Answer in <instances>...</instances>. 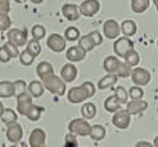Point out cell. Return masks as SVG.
I'll return each mask as SVG.
<instances>
[{
	"label": "cell",
	"instance_id": "cell-26",
	"mask_svg": "<svg viewBox=\"0 0 158 147\" xmlns=\"http://www.w3.org/2000/svg\"><path fill=\"white\" fill-rule=\"evenodd\" d=\"M120 107H121V103L117 101V98L114 96H110L108 97L106 101H104V108L108 111V112H112L114 114L116 111L120 110Z\"/></svg>",
	"mask_w": 158,
	"mask_h": 147
},
{
	"label": "cell",
	"instance_id": "cell-39",
	"mask_svg": "<svg viewBox=\"0 0 158 147\" xmlns=\"http://www.w3.org/2000/svg\"><path fill=\"white\" fill-rule=\"evenodd\" d=\"M12 26V19L8 14H0V31H5Z\"/></svg>",
	"mask_w": 158,
	"mask_h": 147
},
{
	"label": "cell",
	"instance_id": "cell-48",
	"mask_svg": "<svg viewBox=\"0 0 158 147\" xmlns=\"http://www.w3.org/2000/svg\"><path fill=\"white\" fill-rule=\"evenodd\" d=\"M3 112H4V106H3V103H2V102H0V118H2Z\"/></svg>",
	"mask_w": 158,
	"mask_h": 147
},
{
	"label": "cell",
	"instance_id": "cell-43",
	"mask_svg": "<svg viewBox=\"0 0 158 147\" xmlns=\"http://www.w3.org/2000/svg\"><path fill=\"white\" fill-rule=\"evenodd\" d=\"M10 12L9 0H0V14H8Z\"/></svg>",
	"mask_w": 158,
	"mask_h": 147
},
{
	"label": "cell",
	"instance_id": "cell-6",
	"mask_svg": "<svg viewBox=\"0 0 158 147\" xmlns=\"http://www.w3.org/2000/svg\"><path fill=\"white\" fill-rule=\"evenodd\" d=\"M113 49H114V53L117 54V57H125L130 50L134 49V43L130 40V37H118L117 40L114 41V45H113Z\"/></svg>",
	"mask_w": 158,
	"mask_h": 147
},
{
	"label": "cell",
	"instance_id": "cell-5",
	"mask_svg": "<svg viewBox=\"0 0 158 147\" xmlns=\"http://www.w3.org/2000/svg\"><path fill=\"white\" fill-rule=\"evenodd\" d=\"M34 103H32V96L28 92H23L19 96H17V111L18 114L27 116V114L30 112V110L32 108Z\"/></svg>",
	"mask_w": 158,
	"mask_h": 147
},
{
	"label": "cell",
	"instance_id": "cell-40",
	"mask_svg": "<svg viewBox=\"0 0 158 147\" xmlns=\"http://www.w3.org/2000/svg\"><path fill=\"white\" fill-rule=\"evenodd\" d=\"M26 83L23 81V80H17V81H14V96L17 97L19 96L21 93L23 92H26Z\"/></svg>",
	"mask_w": 158,
	"mask_h": 147
},
{
	"label": "cell",
	"instance_id": "cell-1",
	"mask_svg": "<svg viewBox=\"0 0 158 147\" xmlns=\"http://www.w3.org/2000/svg\"><path fill=\"white\" fill-rule=\"evenodd\" d=\"M94 93H95V85L91 81H85L80 87L71 88L67 93V98L71 103H80L93 97Z\"/></svg>",
	"mask_w": 158,
	"mask_h": 147
},
{
	"label": "cell",
	"instance_id": "cell-7",
	"mask_svg": "<svg viewBox=\"0 0 158 147\" xmlns=\"http://www.w3.org/2000/svg\"><path fill=\"white\" fill-rule=\"evenodd\" d=\"M131 79L132 83L138 85V87H144V85L149 84L151 81V72L145 68H141V67H136L131 71Z\"/></svg>",
	"mask_w": 158,
	"mask_h": 147
},
{
	"label": "cell",
	"instance_id": "cell-35",
	"mask_svg": "<svg viewBox=\"0 0 158 147\" xmlns=\"http://www.w3.org/2000/svg\"><path fill=\"white\" fill-rule=\"evenodd\" d=\"M113 96L117 98L118 102L122 105V103H126V102H127L129 93L126 92V89H125L123 87H117V89L114 90V94H113Z\"/></svg>",
	"mask_w": 158,
	"mask_h": 147
},
{
	"label": "cell",
	"instance_id": "cell-52",
	"mask_svg": "<svg viewBox=\"0 0 158 147\" xmlns=\"http://www.w3.org/2000/svg\"><path fill=\"white\" fill-rule=\"evenodd\" d=\"M157 45H158V41H157Z\"/></svg>",
	"mask_w": 158,
	"mask_h": 147
},
{
	"label": "cell",
	"instance_id": "cell-19",
	"mask_svg": "<svg viewBox=\"0 0 158 147\" xmlns=\"http://www.w3.org/2000/svg\"><path fill=\"white\" fill-rule=\"evenodd\" d=\"M14 96V83L12 81H0V97L10 98Z\"/></svg>",
	"mask_w": 158,
	"mask_h": 147
},
{
	"label": "cell",
	"instance_id": "cell-46",
	"mask_svg": "<svg viewBox=\"0 0 158 147\" xmlns=\"http://www.w3.org/2000/svg\"><path fill=\"white\" fill-rule=\"evenodd\" d=\"M9 147H28V146H27V143H25V142H18V143H14V145L9 146Z\"/></svg>",
	"mask_w": 158,
	"mask_h": 147
},
{
	"label": "cell",
	"instance_id": "cell-9",
	"mask_svg": "<svg viewBox=\"0 0 158 147\" xmlns=\"http://www.w3.org/2000/svg\"><path fill=\"white\" fill-rule=\"evenodd\" d=\"M66 39L59 34H52L48 40H46V45L49 46V49L55 52V53H60L66 49Z\"/></svg>",
	"mask_w": 158,
	"mask_h": 147
},
{
	"label": "cell",
	"instance_id": "cell-28",
	"mask_svg": "<svg viewBox=\"0 0 158 147\" xmlns=\"http://www.w3.org/2000/svg\"><path fill=\"white\" fill-rule=\"evenodd\" d=\"M149 0H131V9L135 13H144L149 8Z\"/></svg>",
	"mask_w": 158,
	"mask_h": 147
},
{
	"label": "cell",
	"instance_id": "cell-30",
	"mask_svg": "<svg viewBox=\"0 0 158 147\" xmlns=\"http://www.w3.org/2000/svg\"><path fill=\"white\" fill-rule=\"evenodd\" d=\"M123 58H125V62H126V63H127L130 67H135V66H138V63L140 62V56H139V53H138L135 49L130 50Z\"/></svg>",
	"mask_w": 158,
	"mask_h": 147
},
{
	"label": "cell",
	"instance_id": "cell-37",
	"mask_svg": "<svg viewBox=\"0 0 158 147\" xmlns=\"http://www.w3.org/2000/svg\"><path fill=\"white\" fill-rule=\"evenodd\" d=\"M45 32L46 30L44 26L41 25H35L32 27V31H31V34H32V37L35 39V40H40V39H43L45 36Z\"/></svg>",
	"mask_w": 158,
	"mask_h": 147
},
{
	"label": "cell",
	"instance_id": "cell-11",
	"mask_svg": "<svg viewBox=\"0 0 158 147\" xmlns=\"http://www.w3.org/2000/svg\"><path fill=\"white\" fill-rule=\"evenodd\" d=\"M22 137H23V130H22V127L19 124L13 123L10 125H8V129H6L8 141L12 142V143H18V142H21Z\"/></svg>",
	"mask_w": 158,
	"mask_h": 147
},
{
	"label": "cell",
	"instance_id": "cell-23",
	"mask_svg": "<svg viewBox=\"0 0 158 147\" xmlns=\"http://www.w3.org/2000/svg\"><path fill=\"white\" fill-rule=\"evenodd\" d=\"M36 72H37L40 79H44L45 76H49V75L54 74V70L49 62H40L36 67Z\"/></svg>",
	"mask_w": 158,
	"mask_h": 147
},
{
	"label": "cell",
	"instance_id": "cell-14",
	"mask_svg": "<svg viewBox=\"0 0 158 147\" xmlns=\"http://www.w3.org/2000/svg\"><path fill=\"white\" fill-rule=\"evenodd\" d=\"M126 103H127L126 111H127L130 115H138L148 108V102H145L143 99H131Z\"/></svg>",
	"mask_w": 158,
	"mask_h": 147
},
{
	"label": "cell",
	"instance_id": "cell-42",
	"mask_svg": "<svg viewBox=\"0 0 158 147\" xmlns=\"http://www.w3.org/2000/svg\"><path fill=\"white\" fill-rule=\"evenodd\" d=\"M5 45V48L8 49V52L10 53V56H12V58H15V57H18L19 56V50H18V46H15L14 44H12V43H5L4 44Z\"/></svg>",
	"mask_w": 158,
	"mask_h": 147
},
{
	"label": "cell",
	"instance_id": "cell-50",
	"mask_svg": "<svg viewBox=\"0 0 158 147\" xmlns=\"http://www.w3.org/2000/svg\"><path fill=\"white\" fill-rule=\"evenodd\" d=\"M153 3L156 5V8H157V12H158V0H153Z\"/></svg>",
	"mask_w": 158,
	"mask_h": 147
},
{
	"label": "cell",
	"instance_id": "cell-22",
	"mask_svg": "<svg viewBox=\"0 0 158 147\" xmlns=\"http://www.w3.org/2000/svg\"><path fill=\"white\" fill-rule=\"evenodd\" d=\"M107 134L106 132V128L103 125H100V124H97V125H93L90 128V133L89 136L94 139V141H102V139H104Z\"/></svg>",
	"mask_w": 158,
	"mask_h": 147
},
{
	"label": "cell",
	"instance_id": "cell-10",
	"mask_svg": "<svg viewBox=\"0 0 158 147\" xmlns=\"http://www.w3.org/2000/svg\"><path fill=\"white\" fill-rule=\"evenodd\" d=\"M80 13L86 15V17H94L100 9V3L98 0H85L78 6Z\"/></svg>",
	"mask_w": 158,
	"mask_h": 147
},
{
	"label": "cell",
	"instance_id": "cell-31",
	"mask_svg": "<svg viewBox=\"0 0 158 147\" xmlns=\"http://www.w3.org/2000/svg\"><path fill=\"white\" fill-rule=\"evenodd\" d=\"M131 71H132V68L126 63V62L120 61V63H118L117 70H116V75L118 77H129L131 75Z\"/></svg>",
	"mask_w": 158,
	"mask_h": 147
},
{
	"label": "cell",
	"instance_id": "cell-51",
	"mask_svg": "<svg viewBox=\"0 0 158 147\" xmlns=\"http://www.w3.org/2000/svg\"><path fill=\"white\" fill-rule=\"evenodd\" d=\"M14 2H15V3H25L26 0H14Z\"/></svg>",
	"mask_w": 158,
	"mask_h": 147
},
{
	"label": "cell",
	"instance_id": "cell-20",
	"mask_svg": "<svg viewBox=\"0 0 158 147\" xmlns=\"http://www.w3.org/2000/svg\"><path fill=\"white\" fill-rule=\"evenodd\" d=\"M28 93L31 96H32V98H39V97H41L44 94V85L41 81H37V80H34V81H31L28 84Z\"/></svg>",
	"mask_w": 158,
	"mask_h": 147
},
{
	"label": "cell",
	"instance_id": "cell-16",
	"mask_svg": "<svg viewBox=\"0 0 158 147\" xmlns=\"http://www.w3.org/2000/svg\"><path fill=\"white\" fill-rule=\"evenodd\" d=\"M66 56H67V59L69 62H80L85 58L86 52L81 48V46L76 45V46H71V48L67 49Z\"/></svg>",
	"mask_w": 158,
	"mask_h": 147
},
{
	"label": "cell",
	"instance_id": "cell-3",
	"mask_svg": "<svg viewBox=\"0 0 158 147\" xmlns=\"http://www.w3.org/2000/svg\"><path fill=\"white\" fill-rule=\"evenodd\" d=\"M91 125L88 123L86 119H73L68 124V130L69 133L75 136H89Z\"/></svg>",
	"mask_w": 158,
	"mask_h": 147
},
{
	"label": "cell",
	"instance_id": "cell-38",
	"mask_svg": "<svg viewBox=\"0 0 158 147\" xmlns=\"http://www.w3.org/2000/svg\"><path fill=\"white\" fill-rule=\"evenodd\" d=\"M143 96H144V92L140 87H138V85L130 88V90H129V97L131 99H141Z\"/></svg>",
	"mask_w": 158,
	"mask_h": 147
},
{
	"label": "cell",
	"instance_id": "cell-36",
	"mask_svg": "<svg viewBox=\"0 0 158 147\" xmlns=\"http://www.w3.org/2000/svg\"><path fill=\"white\" fill-rule=\"evenodd\" d=\"M41 112H43V108L34 105V106H32V108L30 110V112L27 114V118H28L31 121H37L39 119H40Z\"/></svg>",
	"mask_w": 158,
	"mask_h": 147
},
{
	"label": "cell",
	"instance_id": "cell-25",
	"mask_svg": "<svg viewBox=\"0 0 158 147\" xmlns=\"http://www.w3.org/2000/svg\"><path fill=\"white\" fill-rule=\"evenodd\" d=\"M81 115H82V118L86 119V120L93 119L94 116L97 115V106L93 102H86L81 107Z\"/></svg>",
	"mask_w": 158,
	"mask_h": 147
},
{
	"label": "cell",
	"instance_id": "cell-8",
	"mask_svg": "<svg viewBox=\"0 0 158 147\" xmlns=\"http://www.w3.org/2000/svg\"><path fill=\"white\" fill-rule=\"evenodd\" d=\"M112 123L118 129H127L130 127V123H131V115L126 110H118L113 115Z\"/></svg>",
	"mask_w": 158,
	"mask_h": 147
},
{
	"label": "cell",
	"instance_id": "cell-32",
	"mask_svg": "<svg viewBox=\"0 0 158 147\" xmlns=\"http://www.w3.org/2000/svg\"><path fill=\"white\" fill-rule=\"evenodd\" d=\"M64 39L68 41H75V40H77V39H80V30H78L77 27H73V26L66 28Z\"/></svg>",
	"mask_w": 158,
	"mask_h": 147
},
{
	"label": "cell",
	"instance_id": "cell-4",
	"mask_svg": "<svg viewBox=\"0 0 158 147\" xmlns=\"http://www.w3.org/2000/svg\"><path fill=\"white\" fill-rule=\"evenodd\" d=\"M8 41L14 44L15 46H25L27 44V31L21 28H12L6 32Z\"/></svg>",
	"mask_w": 158,
	"mask_h": 147
},
{
	"label": "cell",
	"instance_id": "cell-13",
	"mask_svg": "<svg viewBox=\"0 0 158 147\" xmlns=\"http://www.w3.org/2000/svg\"><path fill=\"white\" fill-rule=\"evenodd\" d=\"M103 31L107 39H117L121 32V28L114 19H108L103 25Z\"/></svg>",
	"mask_w": 158,
	"mask_h": 147
},
{
	"label": "cell",
	"instance_id": "cell-41",
	"mask_svg": "<svg viewBox=\"0 0 158 147\" xmlns=\"http://www.w3.org/2000/svg\"><path fill=\"white\" fill-rule=\"evenodd\" d=\"M10 59H12V56H10V53L8 52V49L5 48V45L0 46V62L6 63V62H9Z\"/></svg>",
	"mask_w": 158,
	"mask_h": 147
},
{
	"label": "cell",
	"instance_id": "cell-17",
	"mask_svg": "<svg viewBox=\"0 0 158 147\" xmlns=\"http://www.w3.org/2000/svg\"><path fill=\"white\" fill-rule=\"evenodd\" d=\"M62 13L63 15L68 19V21H77L80 18V9H78V6L75 5V4H66L62 6Z\"/></svg>",
	"mask_w": 158,
	"mask_h": 147
},
{
	"label": "cell",
	"instance_id": "cell-33",
	"mask_svg": "<svg viewBox=\"0 0 158 147\" xmlns=\"http://www.w3.org/2000/svg\"><path fill=\"white\" fill-rule=\"evenodd\" d=\"M27 50L31 53V54H34L35 57H37L39 54H40V52H41V45H40V43H39V40H35V39H32V40H28L27 41Z\"/></svg>",
	"mask_w": 158,
	"mask_h": 147
},
{
	"label": "cell",
	"instance_id": "cell-44",
	"mask_svg": "<svg viewBox=\"0 0 158 147\" xmlns=\"http://www.w3.org/2000/svg\"><path fill=\"white\" fill-rule=\"evenodd\" d=\"M89 35H90V37L93 39V41L95 43V45H100L102 43H103V37H102L100 32H98V31H91Z\"/></svg>",
	"mask_w": 158,
	"mask_h": 147
},
{
	"label": "cell",
	"instance_id": "cell-2",
	"mask_svg": "<svg viewBox=\"0 0 158 147\" xmlns=\"http://www.w3.org/2000/svg\"><path fill=\"white\" fill-rule=\"evenodd\" d=\"M41 80H43L41 83L45 87V89H48L50 93H53V94L63 96L66 93V83L62 80V77L52 74L49 76H45Z\"/></svg>",
	"mask_w": 158,
	"mask_h": 147
},
{
	"label": "cell",
	"instance_id": "cell-49",
	"mask_svg": "<svg viewBox=\"0 0 158 147\" xmlns=\"http://www.w3.org/2000/svg\"><path fill=\"white\" fill-rule=\"evenodd\" d=\"M153 146L154 147H158V136L154 138V142H153Z\"/></svg>",
	"mask_w": 158,
	"mask_h": 147
},
{
	"label": "cell",
	"instance_id": "cell-27",
	"mask_svg": "<svg viewBox=\"0 0 158 147\" xmlns=\"http://www.w3.org/2000/svg\"><path fill=\"white\" fill-rule=\"evenodd\" d=\"M17 118H18V115L14 112V110H12V108H4V112L0 119H2V121L5 125H10V124L17 121Z\"/></svg>",
	"mask_w": 158,
	"mask_h": 147
},
{
	"label": "cell",
	"instance_id": "cell-34",
	"mask_svg": "<svg viewBox=\"0 0 158 147\" xmlns=\"http://www.w3.org/2000/svg\"><path fill=\"white\" fill-rule=\"evenodd\" d=\"M34 59H35V56L34 54H31L27 49L19 53V61H21V63L23 66H30L34 62Z\"/></svg>",
	"mask_w": 158,
	"mask_h": 147
},
{
	"label": "cell",
	"instance_id": "cell-21",
	"mask_svg": "<svg viewBox=\"0 0 158 147\" xmlns=\"http://www.w3.org/2000/svg\"><path fill=\"white\" fill-rule=\"evenodd\" d=\"M118 80V76L116 74H108L106 75L104 77L98 81V88L99 89H107V88H110L112 85H114Z\"/></svg>",
	"mask_w": 158,
	"mask_h": 147
},
{
	"label": "cell",
	"instance_id": "cell-45",
	"mask_svg": "<svg viewBox=\"0 0 158 147\" xmlns=\"http://www.w3.org/2000/svg\"><path fill=\"white\" fill-rule=\"evenodd\" d=\"M135 147H154L152 143H149V142H147V141H140V142H138L136 145H135Z\"/></svg>",
	"mask_w": 158,
	"mask_h": 147
},
{
	"label": "cell",
	"instance_id": "cell-24",
	"mask_svg": "<svg viewBox=\"0 0 158 147\" xmlns=\"http://www.w3.org/2000/svg\"><path fill=\"white\" fill-rule=\"evenodd\" d=\"M120 63V59H118L116 56H109L104 59V63H103V67L107 72L109 74H116V70H117V66Z\"/></svg>",
	"mask_w": 158,
	"mask_h": 147
},
{
	"label": "cell",
	"instance_id": "cell-12",
	"mask_svg": "<svg viewBox=\"0 0 158 147\" xmlns=\"http://www.w3.org/2000/svg\"><path fill=\"white\" fill-rule=\"evenodd\" d=\"M45 141H46V134L45 132L40 128H36L31 132L30 134V146L31 147H44L45 146Z\"/></svg>",
	"mask_w": 158,
	"mask_h": 147
},
{
	"label": "cell",
	"instance_id": "cell-47",
	"mask_svg": "<svg viewBox=\"0 0 158 147\" xmlns=\"http://www.w3.org/2000/svg\"><path fill=\"white\" fill-rule=\"evenodd\" d=\"M30 2H31V3H34V4H41L44 0H30Z\"/></svg>",
	"mask_w": 158,
	"mask_h": 147
},
{
	"label": "cell",
	"instance_id": "cell-29",
	"mask_svg": "<svg viewBox=\"0 0 158 147\" xmlns=\"http://www.w3.org/2000/svg\"><path fill=\"white\" fill-rule=\"evenodd\" d=\"M78 46H81V48H82L86 53H88V52L93 50L97 45H95V43L93 41V39L90 37V35L88 34V35H84V36L80 37V41H78Z\"/></svg>",
	"mask_w": 158,
	"mask_h": 147
},
{
	"label": "cell",
	"instance_id": "cell-18",
	"mask_svg": "<svg viewBox=\"0 0 158 147\" xmlns=\"http://www.w3.org/2000/svg\"><path fill=\"white\" fill-rule=\"evenodd\" d=\"M121 28V32L126 36V37H131L136 34V30H138V26H136V23L131 21V19H126L122 22V25L120 26Z\"/></svg>",
	"mask_w": 158,
	"mask_h": 147
},
{
	"label": "cell",
	"instance_id": "cell-15",
	"mask_svg": "<svg viewBox=\"0 0 158 147\" xmlns=\"http://www.w3.org/2000/svg\"><path fill=\"white\" fill-rule=\"evenodd\" d=\"M77 76V68L73 63H66L64 66L62 67L60 71V77L64 83H71L76 79Z\"/></svg>",
	"mask_w": 158,
	"mask_h": 147
}]
</instances>
